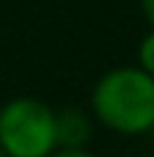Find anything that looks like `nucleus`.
<instances>
[{
  "label": "nucleus",
  "instance_id": "20e7f679",
  "mask_svg": "<svg viewBox=\"0 0 154 157\" xmlns=\"http://www.w3.org/2000/svg\"><path fill=\"white\" fill-rule=\"evenodd\" d=\"M138 69H143L149 77H154V30H149L141 41H138Z\"/></svg>",
  "mask_w": 154,
  "mask_h": 157
},
{
  "label": "nucleus",
  "instance_id": "f03ea898",
  "mask_svg": "<svg viewBox=\"0 0 154 157\" xmlns=\"http://www.w3.org/2000/svg\"><path fill=\"white\" fill-rule=\"evenodd\" d=\"M3 157H50L55 144V108L39 97H14L0 105Z\"/></svg>",
  "mask_w": 154,
  "mask_h": 157
},
{
  "label": "nucleus",
  "instance_id": "39448f33",
  "mask_svg": "<svg viewBox=\"0 0 154 157\" xmlns=\"http://www.w3.org/2000/svg\"><path fill=\"white\" fill-rule=\"evenodd\" d=\"M138 6H141L143 19L149 22V30H154V0H138Z\"/></svg>",
  "mask_w": 154,
  "mask_h": 157
},
{
  "label": "nucleus",
  "instance_id": "0eeeda50",
  "mask_svg": "<svg viewBox=\"0 0 154 157\" xmlns=\"http://www.w3.org/2000/svg\"><path fill=\"white\" fill-rule=\"evenodd\" d=\"M0 157H3V152H0Z\"/></svg>",
  "mask_w": 154,
  "mask_h": 157
},
{
  "label": "nucleus",
  "instance_id": "7ed1b4c3",
  "mask_svg": "<svg viewBox=\"0 0 154 157\" xmlns=\"http://www.w3.org/2000/svg\"><path fill=\"white\" fill-rule=\"evenodd\" d=\"M94 119L85 108H55V144L58 149H88Z\"/></svg>",
  "mask_w": 154,
  "mask_h": 157
},
{
  "label": "nucleus",
  "instance_id": "423d86ee",
  "mask_svg": "<svg viewBox=\"0 0 154 157\" xmlns=\"http://www.w3.org/2000/svg\"><path fill=\"white\" fill-rule=\"evenodd\" d=\"M50 157H96L91 149H58V152H52Z\"/></svg>",
  "mask_w": 154,
  "mask_h": 157
},
{
  "label": "nucleus",
  "instance_id": "f257e3e1",
  "mask_svg": "<svg viewBox=\"0 0 154 157\" xmlns=\"http://www.w3.org/2000/svg\"><path fill=\"white\" fill-rule=\"evenodd\" d=\"M88 113L94 124L116 135H149L154 130V77L135 63L102 72L91 88Z\"/></svg>",
  "mask_w": 154,
  "mask_h": 157
}]
</instances>
